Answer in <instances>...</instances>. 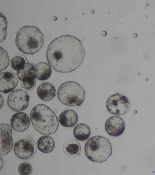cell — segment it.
Masks as SVG:
<instances>
[{"instance_id": "obj_1", "label": "cell", "mask_w": 155, "mask_h": 175, "mask_svg": "<svg viewBox=\"0 0 155 175\" xmlns=\"http://www.w3.org/2000/svg\"><path fill=\"white\" fill-rule=\"evenodd\" d=\"M85 55L80 40L68 35L58 36L48 46L47 58L50 66L56 71L68 73L82 64Z\"/></svg>"}, {"instance_id": "obj_2", "label": "cell", "mask_w": 155, "mask_h": 175, "mask_svg": "<svg viewBox=\"0 0 155 175\" xmlns=\"http://www.w3.org/2000/svg\"><path fill=\"white\" fill-rule=\"evenodd\" d=\"M30 118L34 129L40 134L51 135L57 130L59 121L55 113L43 104L37 105L31 110Z\"/></svg>"}, {"instance_id": "obj_3", "label": "cell", "mask_w": 155, "mask_h": 175, "mask_svg": "<svg viewBox=\"0 0 155 175\" xmlns=\"http://www.w3.org/2000/svg\"><path fill=\"white\" fill-rule=\"evenodd\" d=\"M16 45L20 51L27 54H33L39 51L44 43L42 33L37 27L24 26L17 33Z\"/></svg>"}, {"instance_id": "obj_4", "label": "cell", "mask_w": 155, "mask_h": 175, "mask_svg": "<svg viewBox=\"0 0 155 175\" xmlns=\"http://www.w3.org/2000/svg\"><path fill=\"white\" fill-rule=\"evenodd\" d=\"M84 149L87 158L96 163L106 161L112 154V147L110 141L100 136L90 138L85 144Z\"/></svg>"}, {"instance_id": "obj_5", "label": "cell", "mask_w": 155, "mask_h": 175, "mask_svg": "<svg viewBox=\"0 0 155 175\" xmlns=\"http://www.w3.org/2000/svg\"><path fill=\"white\" fill-rule=\"evenodd\" d=\"M85 96L83 88L74 81L63 83L59 87L57 92L60 101L68 106H80L84 102Z\"/></svg>"}, {"instance_id": "obj_6", "label": "cell", "mask_w": 155, "mask_h": 175, "mask_svg": "<svg viewBox=\"0 0 155 175\" xmlns=\"http://www.w3.org/2000/svg\"><path fill=\"white\" fill-rule=\"evenodd\" d=\"M106 107L110 113L116 115H121L128 111L130 103L127 97L117 93L108 97L106 101Z\"/></svg>"}, {"instance_id": "obj_7", "label": "cell", "mask_w": 155, "mask_h": 175, "mask_svg": "<svg viewBox=\"0 0 155 175\" xmlns=\"http://www.w3.org/2000/svg\"><path fill=\"white\" fill-rule=\"evenodd\" d=\"M13 151L15 155L21 159H29L32 157L36 151V144L31 138L21 137L15 143Z\"/></svg>"}, {"instance_id": "obj_8", "label": "cell", "mask_w": 155, "mask_h": 175, "mask_svg": "<svg viewBox=\"0 0 155 175\" xmlns=\"http://www.w3.org/2000/svg\"><path fill=\"white\" fill-rule=\"evenodd\" d=\"M37 70L35 65L33 63H28L24 69L17 72L16 76L20 81V85L23 90L30 91L36 85Z\"/></svg>"}, {"instance_id": "obj_9", "label": "cell", "mask_w": 155, "mask_h": 175, "mask_svg": "<svg viewBox=\"0 0 155 175\" xmlns=\"http://www.w3.org/2000/svg\"><path fill=\"white\" fill-rule=\"evenodd\" d=\"M29 98L26 91L21 89L15 90L12 91L8 97L7 105L13 111H22L28 106Z\"/></svg>"}, {"instance_id": "obj_10", "label": "cell", "mask_w": 155, "mask_h": 175, "mask_svg": "<svg viewBox=\"0 0 155 175\" xmlns=\"http://www.w3.org/2000/svg\"><path fill=\"white\" fill-rule=\"evenodd\" d=\"M12 129L8 124H0V154L6 155L12 150L13 144Z\"/></svg>"}, {"instance_id": "obj_11", "label": "cell", "mask_w": 155, "mask_h": 175, "mask_svg": "<svg viewBox=\"0 0 155 175\" xmlns=\"http://www.w3.org/2000/svg\"><path fill=\"white\" fill-rule=\"evenodd\" d=\"M105 129L111 136L117 137L121 135L125 129L124 122L118 116H112L108 118L105 125Z\"/></svg>"}, {"instance_id": "obj_12", "label": "cell", "mask_w": 155, "mask_h": 175, "mask_svg": "<svg viewBox=\"0 0 155 175\" xmlns=\"http://www.w3.org/2000/svg\"><path fill=\"white\" fill-rule=\"evenodd\" d=\"M18 80L12 72L7 71L0 73V92L8 94L17 86Z\"/></svg>"}, {"instance_id": "obj_13", "label": "cell", "mask_w": 155, "mask_h": 175, "mask_svg": "<svg viewBox=\"0 0 155 175\" xmlns=\"http://www.w3.org/2000/svg\"><path fill=\"white\" fill-rule=\"evenodd\" d=\"M12 127L15 131L22 132L26 130L30 124L28 116L23 112H18L14 114L10 120Z\"/></svg>"}, {"instance_id": "obj_14", "label": "cell", "mask_w": 155, "mask_h": 175, "mask_svg": "<svg viewBox=\"0 0 155 175\" xmlns=\"http://www.w3.org/2000/svg\"><path fill=\"white\" fill-rule=\"evenodd\" d=\"M38 97L42 100L49 101L56 95V88L52 83L46 82L39 85L37 89Z\"/></svg>"}, {"instance_id": "obj_15", "label": "cell", "mask_w": 155, "mask_h": 175, "mask_svg": "<svg viewBox=\"0 0 155 175\" xmlns=\"http://www.w3.org/2000/svg\"><path fill=\"white\" fill-rule=\"evenodd\" d=\"M59 120L63 126L73 127L78 123V116L77 112L72 109H67L59 115Z\"/></svg>"}, {"instance_id": "obj_16", "label": "cell", "mask_w": 155, "mask_h": 175, "mask_svg": "<svg viewBox=\"0 0 155 175\" xmlns=\"http://www.w3.org/2000/svg\"><path fill=\"white\" fill-rule=\"evenodd\" d=\"M63 150L65 154L71 157L80 155L81 146L79 142L75 139H70L64 143Z\"/></svg>"}, {"instance_id": "obj_17", "label": "cell", "mask_w": 155, "mask_h": 175, "mask_svg": "<svg viewBox=\"0 0 155 175\" xmlns=\"http://www.w3.org/2000/svg\"><path fill=\"white\" fill-rule=\"evenodd\" d=\"M37 145L39 150L45 153L51 152L55 146L54 139L48 135L40 137L37 141Z\"/></svg>"}, {"instance_id": "obj_18", "label": "cell", "mask_w": 155, "mask_h": 175, "mask_svg": "<svg viewBox=\"0 0 155 175\" xmlns=\"http://www.w3.org/2000/svg\"><path fill=\"white\" fill-rule=\"evenodd\" d=\"M91 130L87 124L81 123L77 125L74 128L73 134L74 137L80 141L87 140L90 137Z\"/></svg>"}, {"instance_id": "obj_19", "label": "cell", "mask_w": 155, "mask_h": 175, "mask_svg": "<svg viewBox=\"0 0 155 175\" xmlns=\"http://www.w3.org/2000/svg\"><path fill=\"white\" fill-rule=\"evenodd\" d=\"M36 70V78L40 81L48 79L51 74V69L48 63L45 62H39L35 65Z\"/></svg>"}, {"instance_id": "obj_20", "label": "cell", "mask_w": 155, "mask_h": 175, "mask_svg": "<svg viewBox=\"0 0 155 175\" xmlns=\"http://www.w3.org/2000/svg\"><path fill=\"white\" fill-rule=\"evenodd\" d=\"M28 63L25 57L22 54H18L14 56L11 58L10 65L12 69L18 71L25 68Z\"/></svg>"}, {"instance_id": "obj_21", "label": "cell", "mask_w": 155, "mask_h": 175, "mask_svg": "<svg viewBox=\"0 0 155 175\" xmlns=\"http://www.w3.org/2000/svg\"><path fill=\"white\" fill-rule=\"evenodd\" d=\"M9 63V58L7 51L0 46V72L6 69Z\"/></svg>"}, {"instance_id": "obj_22", "label": "cell", "mask_w": 155, "mask_h": 175, "mask_svg": "<svg viewBox=\"0 0 155 175\" xmlns=\"http://www.w3.org/2000/svg\"><path fill=\"white\" fill-rule=\"evenodd\" d=\"M7 22L5 16L0 12V43L6 39Z\"/></svg>"}, {"instance_id": "obj_23", "label": "cell", "mask_w": 155, "mask_h": 175, "mask_svg": "<svg viewBox=\"0 0 155 175\" xmlns=\"http://www.w3.org/2000/svg\"><path fill=\"white\" fill-rule=\"evenodd\" d=\"M17 170L18 173L20 175H30L32 173V168L29 163L24 161L18 165Z\"/></svg>"}, {"instance_id": "obj_24", "label": "cell", "mask_w": 155, "mask_h": 175, "mask_svg": "<svg viewBox=\"0 0 155 175\" xmlns=\"http://www.w3.org/2000/svg\"><path fill=\"white\" fill-rule=\"evenodd\" d=\"M4 99L2 95L0 94V109L2 107L4 104Z\"/></svg>"}, {"instance_id": "obj_25", "label": "cell", "mask_w": 155, "mask_h": 175, "mask_svg": "<svg viewBox=\"0 0 155 175\" xmlns=\"http://www.w3.org/2000/svg\"><path fill=\"white\" fill-rule=\"evenodd\" d=\"M4 164L3 160L2 157L0 156V171L3 167Z\"/></svg>"}, {"instance_id": "obj_26", "label": "cell", "mask_w": 155, "mask_h": 175, "mask_svg": "<svg viewBox=\"0 0 155 175\" xmlns=\"http://www.w3.org/2000/svg\"><path fill=\"white\" fill-rule=\"evenodd\" d=\"M101 34L103 36H105L107 34V33L106 31H104L102 32Z\"/></svg>"}, {"instance_id": "obj_27", "label": "cell", "mask_w": 155, "mask_h": 175, "mask_svg": "<svg viewBox=\"0 0 155 175\" xmlns=\"http://www.w3.org/2000/svg\"><path fill=\"white\" fill-rule=\"evenodd\" d=\"M137 36V34L136 33H134V34L133 35V36L134 37H136Z\"/></svg>"}]
</instances>
